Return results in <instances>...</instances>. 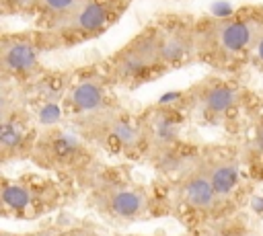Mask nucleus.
Returning <instances> with one entry per match:
<instances>
[{"label": "nucleus", "mask_w": 263, "mask_h": 236, "mask_svg": "<svg viewBox=\"0 0 263 236\" xmlns=\"http://www.w3.org/2000/svg\"><path fill=\"white\" fill-rule=\"evenodd\" d=\"M181 197L193 209H210L216 203V199H218V195H216V191H214V187H212L205 170L191 172L183 181V185H181Z\"/></svg>", "instance_id": "obj_10"}, {"label": "nucleus", "mask_w": 263, "mask_h": 236, "mask_svg": "<svg viewBox=\"0 0 263 236\" xmlns=\"http://www.w3.org/2000/svg\"><path fill=\"white\" fill-rule=\"evenodd\" d=\"M203 170H205L218 197H226L234 191V187L238 183V164L234 158H230V156L212 158V162Z\"/></svg>", "instance_id": "obj_12"}, {"label": "nucleus", "mask_w": 263, "mask_h": 236, "mask_svg": "<svg viewBox=\"0 0 263 236\" xmlns=\"http://www.w3.org/2000/svg\"><path fill=\"white\" fill-rule=\"evenodd\" d=\"M37 189H33L31 185L27 183H10V181H4V187H2V203L6 209H12V211H25L29 209L33 203H35V193Z\"/></svg>", "instance_id": "obj_14"}, {"label": "nucleus", "mask_w": 263, "mask_h": 236, "mask_svg": "<svg viewBox=\"0 0 263 236\" xmlns=\"http://www.w3.org/2000/svg\"><path fill=\"white\" fill-rule=\"evenodd\" d=\"M255 148H257L259 156L263 158V123L257 127V135H255Z\"/></svg>", "instance_id": "obj_18"}, {"label": "nucleus", "mask_w": 263, "mask_h": 236, "mask_svg": "<svg viewBox=\"0 0 263 236\" xmlns=\"http://www.w3.org/2000/svg\"><path fill=\"white\" fill-rule=\"evenodd\" d=\"M105 209L117 220H138L148 209V199L140 189L117 185L105 195Z\"/></svg>", "instance_id": "obj_9"}, {"label": "nucleus", "mask_w": 263, "mask_h": 236, "mask_svg": "<svg viewBox=\"0 0 263 236\" xmlns=\"http://www.w3.org/2000/svg\"><path fill=\"white\" fill-rule=\"evenodd\" d=\"M156 45L164 68L181 66L191 55L197 53L195 29L185 25H171L164 29H156Z\"/></svg>", "instance_id": "obj_5"}, {"label": "nucleus", "mask_w": 263, "mask_h": 236, "mask_svg": "<svg viewBox=\"0 0 263 236\" xmlns=\"http://www.w3.org/2000/svg\"><path fill=\"white\" fill-rule=\"evenodd\" d=\"M80 0H35L33 10H37L49 27H53L60 18H64Z\"/></svg>", "instance_id": "obj_15"}, {"label": "nucleus", "mask_w": 263, "mask_h": 236, "mask_svg": "<svg viewBox=\"0 0 263 236\" xmlns=\"http://www.w3.org/2000/svg\"><path fill=\"white\" fill-rule=\"evenodd\" d=\"M240 101V92L238 88H234L228 82L222 80H212L199 86L197 90V109L205 115V117H222L228 111L236 109Z\"/></svg>", "instance_id": "obj_7"}, {"label": "nucleus", "mask_w": 263, "mask_h": 236, "mask_svg": "<svg viewBox=\"0 0 263 236\" xmlns=\"http://www.w3.org/2000/svg\"><path fill=\"white\" fill-rule=\"evenodd\" d=\"M35 0H0V6L4 10V14H14V12H23L33 8Z\"/></svg>", "instance_id": "obj_16"}, {"label": "nucleus", "mask_w": 263, "mask_h": 236, "mask_svg": "<svg viewBox=\"0 0 263 236\" xmlns=\"http://www.w3.org/2000/svg\"><path fill=\"white\" fill-rule=\"evenodd\" d=\"M127 0H80L51 29L62 41H84L107 31L123 12Z\"/></svg>", "instance_id": "obj_2"}, {"label": "nucleus", "mask_w": 263, "mask_h": 236, "mask_svg": "<svg viewBox=\"0 0 263 236\" xmlns=\"http://www.w3.org/2000/svg\"><path fill=\"white\" fill-rule=\"evenodd\" d=\"M162 68L164 66L156 45V29L140 33L111 60V76L117 84L123 86H138L154 78V74Z\"/></svg>", "instance_id": "obj_3"}, {"label": "nucleus", "mask_w": 263, "mask_h": 236, "mask_svg": "<svg viewBox=\"0 0 263 236\" xmlns=\"http://www.w3.org/2000/svg\"><path fill=\"white\" fill-rule=\"evenodd\" d=\"M107 140L113 142V150L119 148H136L144 140V125L129 115H115L109 121Z\"/></svg>", "instance_id": "obj_13"}, {"label": "nucleus", "mask_w": 263, "mask_h": 236, "mask_svg": "<svg viewBox=\"0 0 263 236\" xmlns=\"http://www.w3.org/2000/svg\"><path fill=\"white\" fill-rule=\"evenodd\" d=\"M261 18L251 14H234L195 27L197 55H205L212 62H230L242 51H253Z\"/></svg>", "instance_id": "obj_1"}, {"label": "nucleus", "mask_w": 263, "mask_h": 236, "mask_svg": "<svg viewBox=\"0 0 263 236\" xmlns=\"http://www.w3.org/2000/svg\"><path fill=\"white\" fill-rule=\"evenodd\" d=\"M29 119L23 111L16 109V105L12 109L2 111V127H0V150L4 158L16 156L21 154L31 140V127H29Z\"/></svg>", "instance_id": "obj_8"}, {"label": "nucleus", "mask_w": 263, "mask_h": 236, "mask_svg": "<svg viewBox=\"0 0 263 236\" xmlns=\"http://www.w3.org/2000/svg\"><path fill=\"white\" fill-rule=\"evenodd\" d=\"M41 43L31 35L4 37L0 47V66L6 78H31L39 70Z\"/></svg>", "instance_id": "obj_4"}, {"label": "nucleus", "mask_w": 263, "mask_h": 236, "mask_svg": "<svg viewBox=\"0 0 263 236\" xmlns=\"http://www.w3.org/2000/svg\"><path fill=\"white\" fill-rule=\"evenodd\" d=\"M41 146L45 148V154L53 162L74 164V162H78V158L82 154V146H80L78 137H74L72 133H68L64 129H51L47 133V137L41 142Z\"/></svg>", "instance_id": "obj_11"}, {"label": "nucleus", "mask_w": 263, "mask_h": 236, "mask_svg": "<svg viewBox=\"0 0 263 236\" xmlns=\"http://www.w3.org/2000/svg\"><path fill=\"white\" fill-rule=\"evenodd\" d=\"M66 109L80 117H95L107 109V88L101 78L82 76L66 90Z\"/></svg>", "instance_id": "obj_6"}, {"label": "nucleus", "mask_w": 263, "mask_h": 236, "mask_svg": "<svg viewBox=\"0 0 263 236\" xmlns=\"http://www.w3.org/2000/svg\"><path fill=\"white\" fill-rule=\"evenodd\" d=\"M253 53L263 64V18L259 23V29H257V35H255V41H253Z\"/></svg>", "instance_id": "obj_17"}]
</instances>
